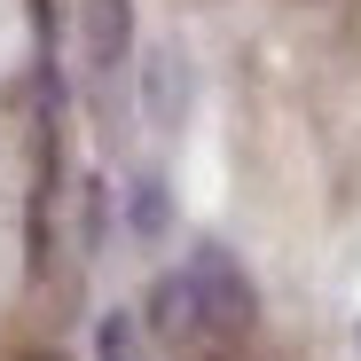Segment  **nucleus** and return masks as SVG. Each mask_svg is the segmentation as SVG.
I'll list each match as a JSON object with an SVG mask.
<instances>
[{"instance_id":"1","label":"nucleus","mask_w":361,"mask_h":361,"mask_svg":"<svg viewBox=\"0 0 361 361\" xmlns=\"http://www.w3.org/2000/svg\"><path fill=\"white\" fill-rule=\"evenodd\" d=\"M252 322H259V283L220 244H197L173 275H157L149 314H142V330H157V338H204V345H235Z\"/></svg>"},{"instance_id":"6","label":"nucleus","mask_w":361,"mask_h":361,"mask_svg":"<svg viewBox=\"0 0 361 361\" xmlns=\"http://www.w3.org/2000/svg\"><path fill=\"white\" fill-rule=\"evenodd\" d=\"M102 228H110V180H87V212H79V244H87V259L102 252Z\"/></svg>"},{"instance_id":"2","label":"nucleus","mask_w":361,"mask_h":361,"mask_svg":"<svg viewBox=\"0 0 361 361\" xmlns=\"http://www.w3.org/2000/svg\"><path fill=\"white\" fill-rule=\"evenodd\" d=\"M79 55H87L94 87L126 79V71H134V0H87V16H79Z\"/></svg>"},{"instance_id":"3","label":"nucleus","mask_w":361,"mask_h":361,"mask_svg":"<svg viewBox=\"0 0 361 361\" xmlns=\"http://www.w3.org/2000/svg\"><path fill=\"white\" fill-rule=\"evenodd\" d=\"M142 110H149L157 134H180V118H189V63L173 47L142 55Z\"/></svg>"},{"instance_id":"4","label":"nucleus","mask_w":361,"mask_h":361,"mask_svg":"<svg viewBox=\"0 0 361 361\" xmlns=\"http://www.w3.org/2000/svg\"><path fill=\"white\" fill-rule=\"evenodd\" d=\"M126 228H134V244H165V228H173V189L157 173H142L134 189H126Z\"/></svg>"},{"instance_id":"7","label":"nucleus","mask_w":361,"mask_h":361,"mask_svg":"<svg viewBox=\"0 0 361 361\" xmlns=\"http://www.w3.org/2000/svg\"><path fill=\"white\" fill-rule=\"evenodd\" d=\"M353 353H361V322H353Z\"/></svg>"},{"instance_id":"5","label":"nucleus","mask_w":361,"mask_h":361,"mask_svg":"<svg viewBox=\"0 0 361 361\" xmlns=\"http://www.w3.org/2000/svg\"><path fill=\"white\" fill-rule=\"evenodd\" d=\"M94 361H142V322L134 314H102L94 322Z\"/></svg>"}]
</instances>
